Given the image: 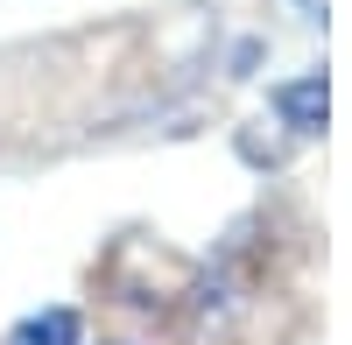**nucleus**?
<instances>
[{
  "mask_svg": "<svg viewBox=\"0 0 352 345\" xmlns=\"http://www.w3.org/2000/svg\"><path fill=\"white\" fill-rule=\"evenodd\" d=\"M317 106H324V78H310V85H296V92H282V113H289L303 134L317 127Z\"/></svg>",
  "mask_w": 352,
  "mask_h": 345,
  "instance_id": "f03ea898",
  "label": "nucleus"
},
{
  "mask_svg": "<svg viewBox=\"0 0 352 345\" xmlns=\"http://www.w3.org/2000/svg\"><path fill=\"white\" fill-rule=\"evenodd\" d=\"M8 345H78V318H71V310H43V318L14 324Z\"/></svg>",
  "mask_w": 352,
  "mask_h": 345,
  "instance_id": "f257e3e1",
  "label": "nucleus"
}]
</instances>
